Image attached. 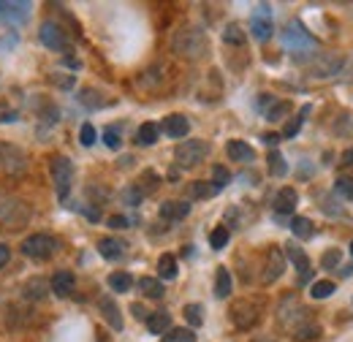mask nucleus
Instances as JSON below:
<instances>
[{
  "instance_id": "40",
  "label": "nucleus",
  "mask_w": 353,
  "mask_h": 342,
  "mask_svg": "<svg viewBox=\"0 0 353 342\" xmlns=\"http://www.w3.org/2000/svg\"><path fill=\"white\" fill-rule=\"evenodd\" d=\"M307 114H310V106H305V109H302V114H299V117H294V120H291V123L285 125L283 136H285V139H294V136L299 133V128L305 125V117H307Z\"/></svg>"
},
{
  "instance_id": "19",
  "label": "nucleus",
  "mask_w": 353,
  "mask_h": 342,
  "mask_svg": "<svg viewBox=\"0 0 353 342\" xmlns=\"http://www.w3.org/2000/svg\"><path fill=\"white\" fill-rule=\"evenodd\" d=\"M299 204V196L294 188H280L274 196V212L277 214H291Z\"/></svg>"
},
{
  "instance_id": "24",
  "label": "nucleus",
  "mask_w": 353,
  "mask_h": 342,
  "mask_svg": "<svg viewBox=\"0 0 353 342\" xmlns=\"http://www.w3.org/2000/svg\"><path fill=\"white\" fill-rule=\"evenodd\" d=\"M218 193H221V190H218L212 182L196 179V182L188 185V196H190V199H212V196H218Z\"/></svg>"
},
{
  "instance_id": "45",
  "label": "nucleus",
  "mask_w": 353,
  "mask_h": 342,
  "mask_svg": "<svg viewBox=\"0 0 353 342\" xmlns=\"http://www.w3.org/2000/svg\"><path fill=\"white\" fill-rule=\"evenodd\" d=\"M79 141H82V147H92L95 144V128L90 123H85L82 130H79Z\"/></svg>"
},
{
  "instance_id": "49",
  "label": "nucleus",
  "mask_w": 353,
  "mask_h": 342,
  "mask_svg": "<svg viewBox=\"0 0 353 342\" xmlns=\"http://www.w3.org/2000/svg\"><path fill=\"white\" fill-rule=\"evenodd\" d=\"M131 312L139 318V321H147V318H150V312L144 310V304H131Z\"/></svg>"
},
{
  "instance_id": "30",
  "label": "nucleus",
  "mask_w": 353,
  "mask_h": 342,
  "mask_svg": "<svg viewBox=\"0 0 353 342\" xmlns=\"http://www.w3.org/2000/svg\"><path fill=\"white\" fill-rule=\"evenodd\" d=\"M266 163H269V174H272L274 179H280V177H285V174H288V163H285V158H283L277 150H272V152H269Z\"/></svg>"
},
{
  "instance_id": "23",
  "label": "nucleus",
  "mask_w": 353,
  "mask_h": 342,
  "mask_svg": "<svg viewBox=\"0 0 353 342\" xmlns=\"http://www.w3.org/2000/svg\"><path fill=\"white\" fill-rule=\"evenodd\" d=\"M22 294H25V299L41 301V299H46V294H52V291H49V283H46V280L33 277V280H28V283H25Z\"/></svg>"
},
{
  "instance_id": "50",
  "label": "nucleus",
  "mask_w": 353,
  "mask_h": 342,
  "mask_svg": "<svg viewBox=\"0 0 353 342\" xmlns=\"http://www.w3.org/2000/svg\"><path fill=\"white\" fill-rule=\"evenodd\" d=\"M8 258H11V248L8 245H0V269L8 263Z\"/></svg>"
},
{
  "instance_id": "22",
  "label": "nucleus",
  "mask_w": 353,
  "mask_h": 342,
  "mask_svg": "<svg viewBox=\"0 0 353 342\" xmlns=\"http://www.w3.org/2000/svg\"><path fill=\"white\" fill-rule=\"evenodd\" d=\"M147 329H150L152 334H166V332L172 329V315H169L166 310L150 312V318H147Z\"/></svg>"
},
{
  "instance_id": "36",
  "label": "nucleus",
  "mask_w": 353,
  "mask_h": 342,
  "mask_svg": "<svg viewBox=\"0 0 353 342\" xmlns=\"http://www.w3.org/2000/svg\"><path fill=\"white\" fill-rule=\"evenodd\" d=\"M196 340H199V337H196L193 329H169L166 337L161 342H196Z\"/></svg>"
},
{
  "instance_id": "28",
  "label": "nucleus",
  "mask_w": 353,
  "mask_h": 342,
  "mask_svg": "<svg viewBox=\"0 0 353 342\" xmlns=\"http://www.w3.org/2000/svg\"><path fill=\"white\" fill-rule=\"evenodd\" d=\"M231 272L225 269V266H221L218 269V274H215V296L218 299H228V294H231Z\"/></svg>"
},
{
  "instance_id": "13",
  "label": "nucleus",
  "mask_w": 353,
  "mask_h": 342,
  "mask_svg": "<svg viewBox=\"0 0 353 342\" xmlns=\"http://www.w3.org/2000/svg\"><path fill=\"white\" fill-rule=\"evenodd\" d=\"M343 68V57L340 54H323L312 63V77L318 79H329V77H337Z\"/></svg>"
},
{
  "instance_id": "17",
  "label": "nucleus",
  "mask_w": 353,
  "mask_h": 342,
  "mask_svg": "<svg viewBox=\"0 0 353 342\" xmlns=\"http://www.w3.org/2000/svg\"><path fill=\"white\" fill-rule=\"evenodd\" d=\"M285 253L288 258L294 261V266L299 269V285H307L310 277H312V272H310V258L305 250H299L296 245H285Z\"/></svg>"
},
{
  "instance_id": "16",
  "label": "nucleus",
  "mask_w": 353,
  "mask_h": 342,
  "mask_svg": "<svg viewBox=\"0 0 353 342\" xmlns=\"http://www.w3.org/2000/svg\"><path fill=\"white\" fill-rule=\"evenodd\" d=\"M225 155L231 161H236V163H253L256 161V150L248 141H242V139H231L225 144Z\"/></svg>"
},
{
  "instance_id": "51",
  "label": "nucleus",
  "mask_w": 353,
  "mask_h": 342,
  "mask_svg": "<svg viewBox=\"0 0 353 342\" xmlns=\"http://www.w3.org/2000/svg\"><path fill=\"white\" fill-rule=\"evenodd\" d=\"M261 139H264V141H266V144H269V147H274V144L280 141V136H277V133H264Z\"/></svg>"
},
{
  "instance_id": "38",
  "label": "nucleus",
  "mask_w": 353,
  "mask_h": 342,
  "mask_svg": "<svg viewBox=\"0 0 353 342\" xmlns=\"http://www.w3.org/2000/svg\"><path fill=\"white\" fill-rule=\"evenodd\" d=\"M228 237H231L228 228H225V225H218V228L210 234V245H212V250H223V248L228 245Z\"/></svg>"
},
{
  "instance_id": "1",
  "label": "nucleus",
  "mask_w": 353,
  "mask_h": 342,
  "mask_svg": "<svg viewBox=\"0 0 353 342\" xmlns=\"http://www.w3.org/2000/svg\"><path fill=\"white\" fill-rule=\"evenodd\" d=\"M172 49H174L179 57H188V60H199L210 52V39L201 28H193V25H185L179 28L172 39Z\"/></svg>"
},
{
  "instance_id": "43",
  "label": "nucleus",
  "mask_w": 353,
  "mask_h": 342,
  "mask_svg": "<svg viewBox=\"0 0 353 342\" xmlns=\"http://www.w3.org/2000/svg\"><path fill=\"white\" fill-rule=\"evenodd\" d=\"M340 261H343V250L332 248V250H326V253H323L321 266H323V269H334V266H340Z\"/></svg>"
},
{
  "instance_id": "21",
  "label": "nucleus",
  "mask_w": 353,
  "mask_h": 342,
  "mask_svg": "<svg viewBox=\"0 0 353 342\" xmlns=\"http://www.w3.org/2000/svg\"><path fill=\"white\" fill-rule=\"evenodd\" d=\"M190 214V201H163L161 204V217L163 220H185Z\"/></svg>"
},
{
  "instance_id": "29",
  "label": "nucleus",
  "mask_w": 353,
  "mask_h": 342,
  "mask_svg": "<svg viewBox=\"0 0 353 342\" xmlns=\"http://www.w3.org/2000/svg\"><path fill=\"white\" fill-rule=\"evenodd\" d=\"M133 285V277L128 272H114V274H109V288L114 291V294H128Z\"/></svg>"
},
{
  "instance_id": "56",
  "label": "nucleus",
  "mask_w": 353,
  "mask_h": 342,
  "mask_svg": "<svg viewBox=\"0 0 353 342\" xmlns=\"http://www.w3.org/2000/svg\"><path fill=\"white\" fill-rule=\"evenodd\" d=\"M253 342H274L272 337H259V340H253Z\"/></svg>"
},
{
  "instance_id": "25",
  "label": "nucleus",
  "mask_w": 353,
  "mask_h": 342,
  "mask_svg": "<svg viewBox=\"0 0 353 342\" xmlns=\"http://www.w3.org/2000/svg\"><path fill=\"white\" fill-rule=\"evenodd\" d=\"M139 291L147 296V299H161L166 291H163V283L158 277H141L139 280Z\"/></svg>"
},
{
  "instance_id": "4",
  "label": "nucleus",
  "mask_w": 353,
  "mask_h": 342,
  "mask_svg": "<svg viewBox=\"0 0 353 342\" xmlns=\"http://www.w3.org/2000/svg\"><path fill=\"white\" fill-rule=\"evenodd\" d=\"M283 43H285L296 57H302L305 52L315 49V39L305 30V25H302L299 19H294V22L285 25V30H283Z\"/></svg>"
},
{
  "instance_id": "39",
  "label": "nucleus",
  "mask_w": 353,
  "mask_h": 342,
  "mask_svg": "<svg viewBox=\"0 0 353 342\" xmlns=\"http://www.w3.org/2000/svg\"><path fill=\"white\" fill-rule=\"evenodd\" d=\"M334 190H337V196H343L345 201H353V177H337Z\"/></svg>"
},
{
  "instance_id": "12",
  "label": "nucleus",
  "mask_w": 353,
  "mask_h": 342,
  "mask_svg": "<svg viewBox=\"0 0 353 342\" xmlns=\"http://www.w3.org/2000/svg\"><path fill=\"white\" fill-rule=\"evenodd\" d=\"M74 285H77V277H74V272H68V269L54 272L52 280H49V291H52L57 299H68V296L74 294Z\"/></svg>"
},
{
  "instance_id": "35",
  "label": "nucleus",
  "mask_w": 353,
  "mask_h": 342,
  "mask_svg": "<svg viewBox=\"0 0 353 342\" xmlns=\"http://www.w3.org/2000/svg\"><path fill=\"white\" fill-rule=\"evenodd\" d=\"M223 41L231 43V46H242V43H245V33H242V28H239L236 22L225 25V30H223Z\"/></svg>"
},
{
  "instance_id": "54",
  "label": "nucleus",
  "mask_w": 353,
  "mask_h": 342,
  "mask_svg": "<svg viewBox=\"0 0 353 342\" xmlns=\"http://www.w3.org/2000/svg\"><path fill=\"white\" fill-rule=\"evenodd\" d=\"M133 166V158L131 155H128V158H123V161H120V169H131Z\"/></svg>"
},
{
  "instance_id": "5",
  "label": "nucleus",
  "mask_w": 353,
  "mask_h": 342,
  "mask_svg": "<svg viewBox=\"0 0 353 342\" xmlns=\"http://www.w3.org/2000/svg\"><path fill=\"white\" fill-rule=\"evenodd\" d=\"M57 239H52L49 234H33V237H28L25 242H22V253L28 258H33V261H46V258H52L57 253Z\"/></svg>"
},
{
  "instance_id": "46",
  "label": "nucleus",
  "mask_w": 353,
  "mask_h": 342,
  "mask_svg": "<svg viewBox=\"0 0 353 342\" xmlns=\"http://www.w3.org/2000/svg\"><path fill=\"white\" fill-rule=\"evenodd\" d=\"M106 225H109V228H128L131 220H128L125 214H112V217L106 220Z\"/></svg>"
},
{
  "instance_id": "47",
  "label": "nucleus",
  "mask_w": 353,
  "mask_h": 342,
  "mask_svg": "<svg viewBox=\"0 0 353 342\" xmlns=\"http://www.w3.org/2000/svg\"><path fill=\"white\" fill-rule=\"evenodd\" d=\"M19 120V112L14 109H0V123H17Z\"/></svg>"
},
{
  "instance_id": "26",
  "label": "nucleus",
  "mask_w": 353,
  "mask_h": 342,
  "mask_svg": "<svg viewBox=\"0 0 353 342\" xmlns=\"http://www.w3.org/2000/svg\"><path fill=\"white\" fill-rule=\"evenodd\" d=\"M158 136H161V128L155 123H144L141 128L136 130V144L139 147H152L158 141Z\"/></svg>"
},
{
  "instance_id": "57",
  "label": "nucleus",
  "mask_w": 353,
  "mask_h": 342,
  "mask_svg": "<svg viewBox=\"0 0 353 342\" xmlns=\"http://www.w3.org/2000/svg\"><path fill=\"white\" fill-rule=\"evenodd\" d=\"M351 256H353V242H351Z\"/></svg>"
},
{
  "instance_id": "31",
  "label": "nucleus",
  "mask_w": 353,
  "mask_h": 342,
  "mask_svg": "<svg viewBox=\"0 0 353 342\" xmlns=\"http://www.w3.org/2000/svg\"><path fill=\"white\" fill-rule=\"evenodd\" d=\"M158 274H161V280H174L176 277V258L169 256V253L158 258Z\"/></svg>"
},
{
  "instance_id": "55",
  "label": "nucleus",
  "mask_w": 353,
  "mask_h": 342,
  "mask_svg": "<svg viewBox=\"0 0 353 342\" xmlns=\"http://www.w3.org/2000/svg\"><path fill=\"white\" fill-rule=\"evenodd\" d=\"M340 274H343V277H351V274H353V266H345V269H343Z\"/></svg>"
},
{
  "instance_id": "44",
  "label": "nucleus",
  "mask_w": 353,
  "mask_h": 342,
  "mask_svg": "<svg viewBox=\"0 0 353 342\" xmlns=\"http://www.w3.org/2000/svg\"><path fill=\"white\" fill-rule=\"evenodd\" d=\"M103 144H106L109 150H120L123 139H120V133H117V128H106V130H103Z\"/></svg>"
},
{
  "instance_id": "52",
  "label": "nucleus",
  "mask_w": 353,
  "mask_h": 342,
  "mask_svg": "<svg viewBox=\"0 0 353 342\" xmlns=\"http://www.w3.org/2000/svg\"><path fill=\"white\" fill-rule=\"evenodd\" d=\"M63 63H65V66H68V68H74V71H77V68H79V66H82V63H79V60H77V57H65V60H63Z\"/></svg>"
},
{
  "instance_id": "6",
  "label": "nucleus",
  "mask_w": 353,
  "mask_h": 342,
  "mask_svg": "<svg viewBox=\"0 0 353 342\" xmlns=\"http://www.w3.org/2000/svg\"><path fill=\"white\" fill-rule=\"evenodd\" d=\"M259 318H261V310H259V304H253V301L242 299L231 307V323H234L236 329H242V332L253 329V326L259 323Z\"/></svg>"
},
{
  "instance_id": "42",
  "label": "nucleus",
  "mask_w": 353,
  "mask_h": 342,
  "mask_svg": "<svg viewBox=\"0 0 353 342\" xmlns=\"http://www.w3.org/2000/svg\"><path fill=\"white\" fill-rule=\"evenodd\" d=\"M228 182H231V171L225 169V166H215V169H212V185H215L218 190H223Z\"/></svg>"
},
{
  "instance_id": "34",
  "label": "nucleus",
  "mask_w": 353,
  "mask_h": 342,
  "mask_svg": "<svg viewBox=\"0 0 353 342\" xmlns=\"http://www.w3.org/2000/svg\"><path fill=\"white\" fill-rule=\"evenodd\" d=\"M185 321L193 326V329H199L201 323H204V307L201 304H185Z\"/></svg>"
},
{
  "instance_id": "37",
  "label": "nucleus",
  "mask_w": 353,
  "mask_h": 342,
  "mask_svg": "<svg viewBox=\"0 0 353 342\" xmlns=\"http://www.w3.org/2000/svg\"><path fill=\"white\" fill-rule=\"evenodd\" d=\"M158 182H161V177H158L155 171H144V174H141V179L136 182V188H139V190L147 196V193H152V190L158 188Z\"/></svg>"
},
{
  "instance_id": "20",
  "label": "nucleus",
  "mask_w": 353,
  "mask_h": 342,
  "mask_svg": "<svg viewBox=\"0 0 353 342\" xmlns=\"http://www.w3.org/2000/svg\"><path fill=\"white\" fill-rule=\"evenodd\" d=\"M79 103L85 106V109H90V112H95V109H106L112 101H106V95H101L98 90H92V87H85V90H79Z\"/></svg>"
},
{
  "instance_id": "41",
  "label": "nucleus",
  "mask_w": 353,
  "mask_h": 342,
  "mask_svg": "<svg viewBox=\"0 0 353 342\" xmlns=\"http://www.w3.org/2000/svg\"><path fill=\"white\" fill-rule=\"evenodd\" d=\"M120 196H123V201H125L128 207H139V204L144 201V193H141V190H139L136 185H131V188H125V190H123Z\"/></svg>"
},
{
  "instance_id": "53",
  "label": "nucleus",
  "mask_w": 353,
  "mask_h": 342,
  "mask_svg": "<svg viewBox=\"0 0 353 342\" xmlns=\"http://www.w3.org/2000/svg\"><path fill=\"white\" fill-rule=\"evenodd\" d=\"M343 163H345V166H353V150H345V152H343Z\"/></svg>"
},
{
  "instance_id": "14",
  "label": "nucleus",
  "mask_w": 353,
  "mask_h": 342,
  "mask_svg": "<svg viewBox=\"0 0 353 342\" xmlns=\"http://www.w3.org/2000/svg\"><path fill=\"white\" fill-rule=\"evenodd\" d=\"M158 128L163 130L169 139H185L190 133V120L185 114H169V117H163V123Z\"/></svg>"
},
{
  "instance_id": "48",
  "label": "nucleus",
  "mask_w": 353,
  "mask_h": 342,
  "mask_svg": "<svg viewBox=\"0 0 353 342\" xmlns=\"http://www.w3.org/2000/svg\"><path fill=\"white\" fill-rule=\"evenodd\" d=\"M269 103H274V95H269V92H264V95H259V101H256V106L261 109L266 114V109H269Z\"/></svg>"
},
{
  "instance_id": "8",
  "label": "nucleus",
  "mask_w": 353,
  "mask_h": 342,
  "mask_svg": "<svg viewBox=\"0 0 353 342\" xmlns=\"http://www.w3.org/2000/svg\"><path fill=\"white\" fill-rule=\"evenodd\" d=\"M250 33H253L256 41H269L272 39L274 28H272V11H269V6H259L256 8V14L250 19Z\"/></svg>"
},
{
  "instance_id": "11",
  "label": "nucleus",
  "mask_w": 353,
  "mask_h": 342,
  "mask_svg": "<svg viewBox=\"0 0 353 342\" xmlns=\"http://www.w3.org/2000/svg\"><path fill=\"white\" fill-rule=\"evenodd\" d=\"M30 17V3H6L0 0V22L3 25H22Z\"/></svg>"
},
{
  "instance_id": "2",
  "label": "nucleus",
  "mask_w": 353,
  "mask_h": 342,
  "mask_svg": "<svg viewBox=\"0 0 353 342\" xmlns=\"http://www.w3.org/2000/svg\"><path fill=\"white\" fill-rule=\"evenodd\" d=\"M210 155V144L201 139H190V141H179L174 150V161L179 169H193L199 163H204Z\"/></svg>"
},
{
  "instance_id": "3",
  "label": "nucleus",
  "mask_w": 353,
  "mask_h": 342,
  "mask_svg": "<svg viewBox=\"0 0 353 342\" xmlns=\"http://www.w3.org/2000/svg\"><path fill=\"white\" fill-rule=\"evenodd\" d=\"M49 169H52L57 199L65 201L68 193H71V185H74V163H71L65 155H57V158H52V166H49Z\"/></svg>"
},
{
  "instance_id": "15",
  "label": "nucleus",
  "mask_w": 353,
  "mask_h": 342,
  "mask_svg": "<svg viewBox=\"0 0 353 342\" xmlns=\"http://www.w3.org/2000/svg\"><path fill=\"white\" fill-rule=\"evenodd\" d=\"M98 310H101V315H103V321L114 329V332H123V315H120V307H117V301L112 299V296H101L98 299Z\"/></svg>"
},
{
  "instance_id": "27",
  "label": "nucleus",
  "mask_w": 353,
  "mask_h": 342,
  "mask_svg": "<svg viewBox=\"0 0 353 342\" xmlns=\"http://www.w3.org/2000/svg\"><path fill=\"white\" fill-rule=\"evenodd\" d=\"M291 231H294L296 239H312L315 237V225H312L310 217H294L291 220Z\"/></svg>"
},
{
  "instance_id": "7",
  "label": "nucleus",
  "mask_w": 353,
  "mask_h": 342,
  "mask_svg": "<svg viewBox=\"0 0 353 342\" xmlns=\"http://www.w3.org/2000/svg\"><path fill=\"white\" fill-rule=\"evenodd\" d=\"M39 39L52 52H68V36H65V30L57 22H52V19L39 28Z\"/></svg>"
},
{
  "instance_id": "10",
  "label": "nucleus",
  "mask_w": 353,
  "mask_h": 342,
  "mask_svg": "<svg viewBox=\"0 0 353 342\" xmlns=\"http://www.w3.org/2000/svg\"><path fill=\"white\" fill-rule=\"evenodd\" d=\"M285 272V256H283V250L280 248H269V253H266V263H264V274H261V283L269 285V283H274V280H280V274Z\"/></svg>"
},
{
  "instance_id": "9",
  "label": "nucleus",
  "mask_w": 353,
  "mask_h": 342,
  "mask_svg": "<svg viewBox=\"0 0 353 342\" xmlns=\"http://www.w3.org/2000/svg\"><path fill=\"white\" fill-rule=\"evenodd\" d=\"M0 163H3V169L11 171V174H22V171L28 169L25 152L19 147H14V144H0Z\"/></svg>"
},
{
  "instance_id": "33",
  "label": "nucleus",
  "mask_w": 353,
  "mask_h": 342,
  "mask_svg": "<svg viewBox=\"0 0 353 342\" xmlns=\"http://www.w3.org/2000/svg\"><path fill=\"white\" fill-rule=\"evenodd\" d=\"M334 283L332 280H318V283H312V288H310V296L312 299H329L332 294H334Z\"/></svg>"
},
{
  "instance_id": "18",
  "label": "nucleus",
  "mask_w": 353,
  "mask_h": 342,
  "mask_svg": "<svg viewBox=\"0 0 353 342\" xmlns=\"http://www.w3.org/2000/svg\"><path fill=\"white\" fill-rule=\"evenodd\" d=\"M125 250H128V245L123 239H114V237L98 239V253L106 258V261H120V258L125 256Z\"/></svg>"
},
{
  "instance_id": "32",
  "label": "nucleus",
  "mask_w": 353,
  "mask_h": 342,
  "mask_svg": "<svg viewBox=\"0 0 353 342\" xmlns=\"http://www.w3.org/2000/svg\"><path fill=\"white\" fill-rule=\"evenodd\" d=\"M288 112H291V103H288V101H274V103L266 109V120H269V123H280Z\"/></svg>"
}]
</instances>
